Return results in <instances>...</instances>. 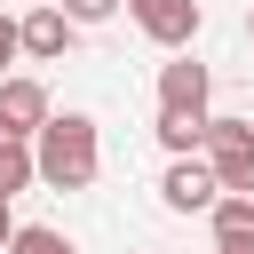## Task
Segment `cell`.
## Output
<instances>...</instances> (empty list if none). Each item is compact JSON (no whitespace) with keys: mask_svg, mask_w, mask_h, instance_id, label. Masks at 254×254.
<instances>
[{"mask_svg":"<svg viewBox=\"0 0 254 254\" xmlns=\"http://www.w3.org/2000/svg\"><path fill=\"white\" fill-rule=\"evenodd\" d=\"M64 16H71V24H111L119 0H64Z\"/></svg>","mask_w":254,"mask_h":254,"instance_id":"7c38bea8","label":"cell"},{"mask_svg":"<svg viewBox=\"0 0 254 254\" xmlns=\"http://www.w3.org/2000/svg\"><path fill=\"white\" fill-rule=\"evenodd\" d=\"M214 254H254V238H214Z\"/></svg>","mask_w":254,"mask_h":254,"instance_id":"9a60e30c","label":"cell"},{"mask_svg":"<svg viewBox=\"0 0 254 254\" xmlns=\"http://www.w3.org/2000/svg\"><path fill=\"white\" fill-rule=\"evenodd\" d=\"M32 175H40V151H32L24 135H0V190L16 198V190H24Z\"/></svg>","mask_w":254,"mask_h":254,"instance_id":"30bf717a","label":"cell"},{"mask_svg":"<svg viewBox=\"0 0 254 254\" xmlns=\"http://www.w3.org/2000/svg\"><path fill=\"white\" fill-rule=\"evenodd\" d=\"M246 32H254V8H246Z\"/></svg>","mask_w":254,"mask_h":254,"instance_id":"2e32d148","label":"cell"},{"mask_svg":"<svg viewBox=\"0 0 254 254\" xmlns=\"http://www.w3.org/2000/svg\"><path fill=\"white\" fill-rule=\"evenodd\" d=\"M159 151H167V159L206 151V111H159Z\"/></svg>","mask_w":254,"mask_h":254,"instance_id":"ba28073f","label":"cell"},{"mask_svg":"<svg viewBox=\"0 0 254 254\" xmlns=\"http://www.w3.org/2000/svg\"><path fill=\"white\" fill-rule=\"evenodd\" d=\"M127 16L151 48H190L198 40V0H127Z\"/></svg>","mask_w":254,"mask_h":254,"instance_id":"277c9868","label":"cell"},{"mask_svg":"<svg viewBox=\"0 0 254 254\" xmlns=\"http://www.w3.org/2000/svg\"><path fill=\"white\" fill-rule=\"evenodd\" d=\"M48 119H56V111H48V87L8 71V79H0V135H24V143H32Z\"/></svg>","mask_w":254,"mask_h":254,"instance_id":"5b68a950","label":"cell"},{"mask_svg":"<svg viewBox=\"0 0 254 254\" xmlns=\"http://www.w3.org/2000/svg\"><path fill=\"white\" fill-rule=\"evenodd\" d=\"M32 151H40V183H48V190H87V183L103 175V135H95L87 111L48 119V127L32 135Z\"/></svg>","mask_w":254,"mask_h":254,"instance_id":"6da1fadb","label":"cell"},{"mask_svg":"<svg viewBox=\"0 0 254 254\" xmlns=\"http://www.w3.org/2000/svg\"><path fill=\"white\" fill-rule=\"evenodd\" d=\"M206 95H214V71L206 64H190V56L159 64V111H206Z\"/></svg>","mask_w":254,"mask_h":254,"instance_id":"8992f818","label":"cell"},{"mask_svg":"<svg viewBox=\"0 0 254 254\" xmlns=\"http://www.w3.org/2000/svg\"><path fill=\"white\" fill-rule=\"evenodd\" d=\"M206 167L222 190H254V119H206Z\"/></svg>","mask_w":254,"mask_h":254,"instance_id":"7a4b0ae2","label":"cell"},{"mask_svg":"<svg viewBox=\"0 0 254 254\" xmlns=\"http://www.w3.org/2000/svg\"><path fill=\"white\" fill-rule=\"evenodd\" d=\"M16 56H24V24H16V16H0V79H8V64H16Z\"/></svg>","mask_w":254,"mask_h":254,"instance_id":"4fadbf2b","label":"cell"},{"mask_svg":"<svg viewBox=\"0 0 254 254\" xmlns=\"http://www.w3.org/2000/svg\"><path fill=\"white\" fill-rule=\"evenodd\" d=\"M8 254H79L64 230H48V222H16V238H8Z\"/></svg>","mask_w":254,"mask_h":254,"instance_id":"8fae6325","label":"cell"},{"mask_svg":"<svg viewBox=\"0 0 254 254\" xmlns=\"http://www.w3.org/2000/svg\"><path fill=\"white\" fill-rule=\"evenodd\" d=\"M8 238H16V206H8V190H0V254H8Z\"/></svg>","mask_w":254,"mask_h":254,"instance_id":"5bb4252c","label":"cell"},{"mask_svg":"<svg viewBox=\"0 0 254 254\" xmlns=\"http://www.w3.org/2000/svg\"><path fill=\"white\" fill-rule=\"evenodd\" d=\"M159 198H167L175 214H206V206L222 198V175L206 167V151H190V159H175V167L159 175Z\"/></svg>","mask_w":254,"mask_h":254,"instance_id":"3957f363","label":"cell"},{"mask_svg":"<svg viewBox=\"0 0 254 254\" xmlns=\"http://www.w3.org/2000/svg\"><path fill=\"white\" fill-rule=\"evenodd\" d=\"M24 8H40V0H24Z\"/></svg>","mask_w":254,"mask_h":254,"instance_id":"e0dca14e","label":"cell"},{"mask_svg":"<svg viewBox=\"0 0 254 254\" xmlns=\"http://www.w3.org/2000/svg\"><path fill=\"white\" fill-rule=\"evenodd\" d=\"M71 16H64V0H40V8H24V56H40V64H56L64 48H71Z\"/></svg>","mask_w":254,"mask_h":254,"instance_id":"52a82bcc","label":"cell"},{"mask_svg":"<svg viewBox=\"0 0 254 254\" xmlns=\"http://www.w3.org/2000/svg\"><path fill=\"white\" fill-rule=\"evenodd\" d=\"M206 222H214V238H254V190H222L206 206Z\"/></svg>","mask_w":254,"mask_h":254,"instance_id":"9c48e42d","label":"cell"}]
</instances>
